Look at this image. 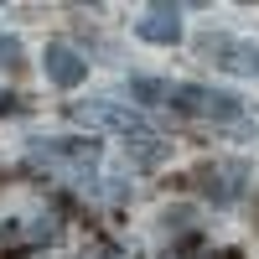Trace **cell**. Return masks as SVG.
Instances as JSON below:
<instances>
[{
    "label": "cell",
    "mask_w": 259,
    "mask_h": 259,
    "mask_svg": "<svg viewBox=\"0 0 259 259\" xmlns=\"http://www.w3.org/2000/svg\"><path fill=\"white\" fill-rule=\"evenodd\" d=\"M68 119L83 124V130H114V135H124V145H135V140H150V135H156V130L145 124L140 109H130V104H109V99L68 104Z\"/></svg>",
    "instance_id": "1"
},
{
    "label": "cell",
    "mask_w": 259,
    "mask_h": 259,
    "mask_svg": "<svg viewBox=\"0 0 259 259\" xmlns=\"http://www.w3.org/2000/svg\"><path fill=\"white\" fill-rule=\"evenodd\" d=\"M31 161H41V166H57V171H68V177H78V182H89L94 177V166H99V145L94 140H31V150H26Z\"/></svg>",
    "instance_id": "2"
},
{
    "label": "cell",
    "mask_w": 259,
    "mask_h": 259,
    "mask_svg": "<svg viewBox=\"0 0 259 259\" xmlns=\"http://www.w3.org/2000/svg\"><path fill=\"white\" fill-rule=\"evenodd\" d=\"M177 109L197 114V119H218V124H233L244 114V104L233 94H218V89H197V83H187V89H177Z\"/></svg>",
    "instance_id": "3"
},
{
    "label": "cell",
    "mask_w": 259,
    "mask_h": 259,
    "mask_svg": "<svg viewBox=\"0 0 259 259\" xmlns=\"http://www.w3.org/2000/svg\"><path fill=\"white\" fill-rule=\"evenodd\" d=\"M244 182H249V166H239V161H223V166H207L202 171V192L212 202H233L244 192Z\"/></svg>",
    "instance_id": "4"
},
{
    "label": "cell",
    "mask_w": 259,
    "mask_h": 259,
    "mask_svg": "<svg viewBox=\"0 0 259 259\" xmlns=\"http://www.w3.org/2000/svg\"><path fill=\"white\" fill-rule=\"evenodd\" d=\"M145 41H161V47H171V41H182V11L177 6H150L140 16V26H135Z\"/></svg>",
    "instance_id": "5"
},
{
    "label": "cell",
    "mask_w": 259,
    "mask_h": 259,
    "mask_svg": "<svg viewBox=\"0 0 259 259\" xmlns=\"http://www.w3.org/2000/svg\"><path fill=\"white\" fill-rule=\"evenodd\" d=\"M47 78L57 83V89H78L83 83V52L68 47V41H52L47 47Z\"/></svg>",
    "instance_id": "6"
},
{
    "label": "cell",
    "mask_w": 259,
    "mask_h": 259,
    "mask_svg": "<svg viewBox=\"0 0 259 259\" xmlns=\"http://www.w3.org/2000/svg\"><path fill=\"white\" fill-rule=\"evenodd\" d=\"M130 94H135L140 104H177V89L161 83V78H135V83H130Z\"/></svg>",
    "instance_id": "7"
},
{
    "label": "cell",
    "mask_w": 259,
    "mask_h": 259,
    "mask_svg": "<svg viewBox=\"0 0 259 259\" xmlns=\"http://www.w3.org/2000/svg\"><path fill=\"white\" fill-rule=\"evenodd\" d=\"M6 239H21V244H41V239H57V218H52V212H41V218L21 223L16 233H6Z\"/></svg>",
    "instance_id": "8"
},
{
    "label": "cell",
    "mask_w": 259,
    "mask_h": 259,
    "mask_svg": "<svg viewBox=\"0 0 259 259\" xmlns=\"http://www.w3.org/2000/svg\"><path fill=\"white\" fill-rule=\"evenodd\" d=\"M16 52H21V47H16V36H0V62H6V68H16V62H21Z\"/></svg>",
    "instance_id": "9"
},
{
    "label": "cell",
    "mask_w": 259,
    "mask_h": 259,
    "mask_svg": "<svg viewBox=\"0 0 259 259\" xmlns=\"http://www.w3.org/2000/svg\"><path fill=\"white\" fill-rule=\"evenodd\" d=\"M0 109H11V99H6V94H0Z\"/></svg>",
    "instance_id": "10"
},
{
    "label": "cell",
    "mask_w": 259,
    "mask_h": 259,
    "mask_svg": "<svg viewBox=\"0 0 259 259\" xmlns=\"http://www.w3.org/2000/svg\"><path fill=\"white\" fill-rule=\"evenodd\" d=\"M254 73H259V47H254Z\"/></svg>",
    "instance_id": "11"
}]
</instances>
